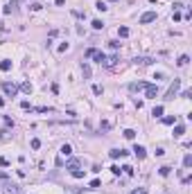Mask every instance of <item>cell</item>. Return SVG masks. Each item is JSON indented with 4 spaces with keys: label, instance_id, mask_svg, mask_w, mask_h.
I'll list each match as a JSON object with an SVG mask.
<instances>
[{
    "label": "cell",
    "instance_id": "4",
    "mask_svg": "<svg viewBox=\"0 0 192 194\" xmlns=\"http://www.w3.org/2000/svg\"><path fill=\"white\" fill-rule=\"evenodd\" d=\"M145 95H147V99H154V97L158 95V86L147 84V88H145Z\"/></svg>",
    "mask_w": 192,
    "mask_h": 194
},
{
    "label": "cell",
    "instance_id": "11",
    "mask_svg": "<svg viewBox=\"0 0 192 194\" xmlns=\"http://www.w3.org/2000/svg\"><path fill=\"white\" fill-rule=\"evenodd\" d=\"M109 156H111V158H120V156H127V151H122V149H111Z\"/></svg>",
    "mask_w": 192,
    "mask_h": 194
},
{
    "label": "cell",
    "instance_id": "5",
    "mask_svg": "<svg viewBox=\"0 0 192 194\" xmlns=\"http://www.w3.org/2000/svg\"><path fill=\"white\" fill-rule=\"evenodd\" d=\"M154 20H156V11H147V14H142V16H140V23H142V25L154 23Z\"/></svg>",
    "mask_w": 192,
    "mask_h": 194
},
{
    "label": "cell",
    "instance_id": "24",
    "mask_svg": "<svg viewBox=\"0 0 192 194\" xmlns=\"http://www.w3.org/2000/svg\"><path fill=\"white\" fill-rule=\"evenodd\" d=\"M70 174H72V176H75V178H84V172H81V169H72Z\"/></svg>",
    "mask_w": 192,
    "mask_h": 194
},
{
    "label": "cell",
    "instance_id": "31",
    "mask_svg": "<svg viewBox=\"0 0 192 194\" xmlns=\"http://www.w3.org/2000/svg\"><path fill=\"white\" fill-rule=\"evenodd\" d=\"M131 194H147V190H145V187H138V190H133Z\"/></svg>",
    "mask_w": 192,
    "mask_h": 194
},
{
    "label": "cell",
    "instance_id": "27",
    "mask_svg": "<svg viewBox=\"0 0 192 194\" xmlns=\"http://www.w3.org/2000/svg\"><path fill=\"white\" fill-rule=\"evenodd\" d=\"M2 122H5V127H14V120H11V118H7V115L2 118Z\"/></svg>",
    "mask_w": 192,
    "mask_h": 194
},
{
    "label": "cell",
    "instance_id": "29",
    "mask_svg": "<svg viewBox=\"0 0 192 194\" xmlns=\"http://www.w3.org/2000/svg\"><path fill=\"white\" fill-rule=\"evenodd\" d=\"M29 144H32V149H39V147H41V140H39V138H34Z\"/></svg>",
    "mask_w": 192,
    "mask_h": 194
},
{
    "label": "cell",
    "instance_id": "14",
    "mask_svg": "<svg viewBox=\"0 0 192 194\" xmlns=\"http://www.w3.org/2000/svg\"><path fill=\"white\" fill-rule=\"evenodd\" d=\"M188 61H190V57H188V54H181L176 63H179V66H188Z\"/></svg>",
    "mask_w": 192,
    "mask_h": 194
},
{
    "label": "cell",
    "instance_id": "3",
    "mask_svg": "<svg viewBox=\"0 0 192 194\" xmlns=\"http://www.w3.org/2000/svg\"><path fill=\"white\" fill-rule=\"evenodd\" d=\"M2 90H5V95L7 97H16V93H18V86L14 84V81H2Z\"/></svg>",
    "mask_w": 192,
    "mask_h": 194
},
{
    "label": "cell",
    "instance_id": "15",
    "mask_svg": "<svg viewBox=\"0 0 192 194\" xmlns=\"http://www.w3.org/2000/svg\"><path fill=\"white\" fill-rule=\"evenodd\" d=\"M81 72H84V77H90V66H88V63H81Z\"/></svg>",
    "mask_w": 192,
    "mask_h": 194
},
{
    "label": "cell",
    "instance_id": "13",
    "mask_svg": "<svg viewBox=\"0 0 192 194\" xmlns=\"http://www.w3.org/2000/svg\"><path fill=\"white\" fill-rule=\"evenodd\" d=\"M183 167H192V153H185L183 156Z\"/></svg>",
    "mask_w": 192,
    "mask_h": 194
},
{
    "label": "cell",
    "instance_id": "34",
    "mask_svg": "<svg viewBox=\"0 0 192 194\" xmlns=\"http://www.w3.org/2000/svg\"><path fill=\"white\" fill-rule=\"evenodd\" d=\"M0 106H5V99H2V97H0Z\"/></svg>",
    "mask_w": 192,
    "mask_h": 194
},
{
    "label": "cell",
    "instance_id": "33",
    "mask_svg": "<svg viewBox=\"0 0 192 194\" xmlns=\"http://www.w3.org/2000/svg\"><path fill=\"white\" fill-rule=\"evenodd\" d=\"M7 165H9V160H7V158H0V167H7Z\"/></svg>",
    "mask_w": 192,
    "mask_h": 194
},
{
    "label": "cell",
    "instance_id": "36",
    "mask_svg": "<svg viewBox=\"0 0 192 194\" xmlns=\"http://www.w3.org/2000/svg\"><path fill=\"white\" fill-rule=\"evenodd\" d=\"M111 2H115V0H111Z\"/></svg>",
    "mask_w": 192,
    "mask_h": 194
},
{
    "label": "cell",
    "instance_id": "18",
    "mask_svg": "<svg viewBox=\"0 0 192 194\" xmlns=\"http://www.w3.org/2000/svg\"><path fill=\"white\" fill-rule=\"evenodd\" d=\"M124 138H127V140H133V138H136V131H133V129H127V131H124Z\"/></svg>",
    "mask_w": 192,
    "mask_h": 194
},
{
    "label": "cell",
    "instance_id": "21",
    "mask_svg": "<svg viewBox=\"0 0 192 194\" xmlns=\"http://www.w3.org/2000/svg\"><path fill=\"white\" fill-rule=\"evenodd\" d=\"M151 115H154V118H160V115H163V106H156V109L151 111Z\"/></svg>",
    "mask_w": 192,
    "mask_h": 194
},
{
    "label": "cell",
    "instance_id": "2",
    "mask_svg": "<svg viewBox=\"0 0 192 194\" xmlns=\"http://www.w3.org/2000/svg\"><path fill=\"white\" fill-rule=\"evenodd\" d=\"M86 57H88V59H93V61H97V63H104V61H106V54H104V52H100V50H95V48L86 50Z\"/></svg>",
    "mask_w": 192,
    "mask_h": 194
},
{
    "label": "cell",
    "instance_id": "30",
    "mask_svg": "<svg viewBox=\"0 0 192 194\" xmlns=\"http://www.w3.org/2000/svg\"><path fill=\"white\" fill-rule=\"evenodd\" d=\"M109 45H111V50H118V48H120V43H118V41H109Z\"/></svg>",
    "mask_w": 192,
    "mask_h": 194
},
{
    "label": "cell",
    "instance_id": "12",
    "mask_svg": "<svg viewBox=\"0 0 192 194\" xmlns=\"http://www.w3.org/2000/svg\"><path fill=\"white\" fill-rule=\"evenodd\" d=\"M20 90H23V93H32V84H29V81H23V84H20Z\"/></svg>",
    "mask_w": 192,
    "mask_h": 194
},
{
    "label": "cell",
    "instance_id": "28",
    "mask_svg": "<svg viewBox=\"0 0 192 194\" xmlns=\"http://www.w3.org/2000/svg\"><path fill=\"white\" fill-rule=\"evenodd\" d=\"M93 93H95V95H102V93H104V88H102V86H93Z\"/></svg>",
    "mask_w": 192,
    "mask_h": 194
},
{
    "label": "cell",
    "instance_id": "19",
    "mask_svg": "<svg viewBox=\"0 0 192 194\" xmlns=\"http://www.w3.org/2000/svg\"><path fill=\"white\" fill-rule=\"evenodd\" d=\"M160 172V176H170V172H172V167H167V165H163V167L158 169Z\"/></svg>",
    "mask_w": 192,
    "mask_h": 194
},
{
    "label": "cell",
    "instance_id": "32",
    "mask_svg": "<svg viewBox=\"0 0 192 194\" xmlns=\"http://www.w3.org/2000/svg\"><path fill=\"white\" fill-rule=\"evenodd\" d=\"M20 106H23V109H25V111H34V109H32V106H29V102H23Z\"/></svg>",
    "mask_w": 192,
    "mask_h": 194
},
{
    "label": "cell",
    "instance_id": "26",
    "mask_svg": "<svg viewBox=\"0 0 192 194\" xmlns=\"http://www.w3.org/2000/svg\"><path fill=\"white\" fill-rule=\"evenodd\" d=\"M95 9H97V11H106V9H109V7H106L104 2H102V0H100V2H97V5H95Z\"/></svg>",
    "mask_w": 192,
    "mask_h": 194
},
{
    "label": "cell",
    "instance_id": "25",
    "mask_svg": "<svg viewBox=\"0 0 192 194\" xmlns=\"http://www.w3.org/2000/svg\"><path fill=\"white\" fill-rule=\"evenodd\" d=\"M93 29H104V23L102 20H93Z\"/></svg>",
    "mask_w": 192,
    "mask_h": 194
},
{
    "label": "cell",
    "instance_id": "16",
    "mask_svg": "<svg viewBox=\"0 0 192 194\" xmlns=\"http://www.w3.org/2000/svg\"><path fill=\"white\" fill-rule=\"evenodd\" d=\"M183 133H185V127H183V124H176V129H174V135L179 138V135H183Z\"/></svg>",
    "mask_w": 192,
    "mask_h": 194
},
{
    "label": "cell",
    "instance_id": "17",
    "mask_svg": "<svg viewBox=\"0 0 192 194\" xmlns=\"http://www.w3.org/2000/svg\"><path fill=\"white\" fill-rule=\"evenodd\" d=\"M66 167H68L70 172H72V169H79V160H77V158H75V160H70L68 165H66Z\"/></svg>",
    "mask_w": 192,
    "mask_h": 194
},
{
    "label": "cell",
    "instance_id": "22",
    "mask_svg": "<svg viewBox=\"0 0 192 194\" xmlns=\"http://www.w3.org/2000/svg\"><path fill=\"white\" fill-rule=\"evenodd\" d=\"M118 34H120L122 39H127V36H129V27H120V29H118Z\"/></svg>",
    "mask_w": 192,
    "mask_h": 194
},
{
    "label": "cell",
    "instance_id": "8",
    "mask_svg": "<svg viewBox=\"0 0 192 194\" xmlns=\"http://www.w3.org/2000/svg\"><path fill=\"white\" fill-rule=\"evenodd\" d=\"M16 9H18V0H11L7 7L2 9V11H5V14H11V11H16Z\"/></svg>",
    "mask_w": 192,
    "mask_h": 194
},
{
    "label": "cell",
    "instance_id": "1",
    "mask_svg": "<svg viewBox=\"0 0 192 194\" xmlns=\"http://www.w3.org/2000/svg\"><path fill=\"white\" fill-rule=\"evenodd\" d=\"M179 88H181V79H174V81H172V86L167 88V93H165V97H163V99H165V102L174 99L176 93H179Z\"/></svg>",
    "mask_w": 192,
    "mask_h": 194
},
{
    "label": "cell",
    "instance_id": "7",
    "mask_svg": "<svg viewBox=\"0 0 192 194\" xmlns=\"http://www.w3.org/2000/svg\"><path fill=\"white\" fill-rule=\"evenodd\" d=\"M133 63H136V66H149V63H154V59H151V57H136Z\"/></svg>",
    "mask_w": 192,
    "mask_h": 194
},
{
    "label": "cell",
    "instance_id": "6",
    "mask_svg": "<svg viewBox=\"0 0 192 194\" xmlns=\"http://www.w3.org/2000/svg\"><path fill=\"white\" fill-rule=\"evenodd\" d=\"M145 88H147V81H133V84H129L131 93H136V90H145Z\"/></svg>",
    "mask_w": 192,
    "mask_h": 194
},
{
    "label": "cell",
    "instance_id": "9",
    "mask_svg": "<svg viewBox=\"0 0 192 194\" xmlns=\"http://www.w3.org/2000/svg\"><path fill=\"white\" fill-rule=\"evenodd\" d=\"M133 153H136L138 158H145V156H147V151H145V147H140V144H136V147H133Z\"/></svg>",
    "mask_w": 192,
    "mask_h": 194
},
{
    "label": "cell",
    "instance_id": "23",
    "mask_svg": "<svg viewBox=\"0 0 192 194\" xmlns=\"http://www.w3.org/2000/svg\"><path fill=\"white\" fill-rule=\"evenodd\" d=\"M163 122H165V124H176V115H167Z\"/></svg>",
    "mask_w": 192,
    "mask_h": 194
},
{
    "label": "cell",
    "instance_id": "20",
    "mask_svg": "<svg viewBox=\"0 0 192 194\" xmlns=\"http://www.w3.org/2000/svg\"><path fill=\"white\" fill-rule=\"evenodd\" d=\"M70 153H72L70 144H63V147H61V156H70Z\"/></svg>",
    "mask_w": 192,
    "mask_h": 194
},
{
    "label": "cell",
    "instance_id": "35",
    "mask_svg": "<svg viewBox=\"0 0 192 194\" xmlns=\"http://www.w3.org/2000/svg\"><path fill=\"white\" fill-rule=\"evenodd\" d=\"M5 133H7V131H0V138H2V135H5Z\"/></svg>",
    "mask_w": 192,
    "mask_h": 194
},
{
    "label": "cell",
    "instance_id": "10",
    "mask_svg": "<svg viewBox=\"0 0 192 194\" xmlns=\"http://www.w3.org/2000/svg\"><path fill=\"white\" fill-rule=\"evenodd\" d=\"M0 70H2V72L11 70V61H9V59H2V61H0Z\"/></svg>",
    "mask_w": 192,
    "mask_h": 194
}]
</instances>
